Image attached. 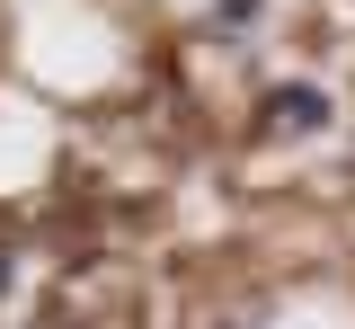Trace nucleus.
Instances as JSON below:
<instances>
[{"instance_id":"f257e3e1","label":"nucleus","mask_w":355,"mask_h":329,"mask_svg":"<svg viewBox=\"0 0 355 329\" xmlns=\"http://www.w3.org/2000/svg\"><path fill=\"white\" fill-rule=\"evenodd\" d=\"M266 134H320L329 125V90H311V81H284V90H266Z\"/></svg>"},{"instance_id":"f03ea898","label":"nucleus","mask_w":355,"mask_h":329,"mask_svg":"<svg viewBox=\"0 0 355 329\" xmlns=\"http://www.w3.org/2000/svg\"><path fill=\"white\" fill-rule=\"evenodd\" d=\"M214 18H222V27H249V18H258V0H214Z\"/></svg>"},{"instance_id":"7ed1b4c3","label":"nucleus","mask_w":355,"mask_h":329,"mask_svg":"<svg viewBox=\"0 0 355 329\" xmlns=\"http://www.w3.org/2000/svg\"><path fill=\"white\" fill-rule=\"evenodd\" d=\"M0 294H9V249H0Z\"/></svg>"},{"instance_id":"20e7f679","label":"nucleus","mask_w":355,"mask_h":329,"mask_svg":"<svg viewBox=\"0 0 355 329\" xmlns=\"http://www.w3.org/2000/svg\"><path fill=\"white\" fill-rule=\"evenodd\" d=\"M222 329H249V321H222Z\"/></svg>"}]
</instances>
